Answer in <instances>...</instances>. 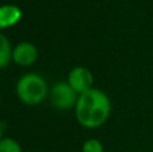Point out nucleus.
<instances>
[{
	"instance_id": "5",
	"label": "nucleus",
	"mask_w": 153,
	"mask_h": 152,
	"mask_svg": "<svg viewBox=\"0 0 153 152\" xmlns=\"http://www.w3.org/2000/svg\"><path fill=\"white\" fill-rule=\"evenodd\" d=\"M38 59V48L31 42H20L12 50V61L20 66H31Z\"/></svg>"
},
{
	"instance_id": "3",
	"label": "nucleus",
	"mask_w": 153,
	"mask_h": 152,
	"mask_svg": "<svg viewBox=\"0 0 153 152\" xmlns=\"http://www.w3.org/2000/svg\"><path fill=\"white\" fill-rule=\"evenodd\" d=\"M50 102L55 109L58 110H69L75 108L79 94L69 85V82H56L53 85L50 93Z\"/></svg>"
},
{
	"instance_id": "4",
	"label": "nucleus",
	"mask_w": 153,
	"mask_h": 152,
	"mask_svg": "<svg viewBox=\"0 0 153 152\" xmlns=\"http://www.w3.org/2000/svg\"><path fill=\"white\" fill-rule=\"evenodd\" d=\"M67 82L78 94L86 93L94 88V77L89 69L83 66H76L70 70L67 75Z\"/></svg>"
},
{
	"instance_id": "11",
	"label": "nucleus",
	"mask_w": 153,
	"mask_h": 152,
	"mask_svg": "<svg viewBox=\"0 0 153 152\" xmlns=\"http://www.w3.org/2000/svg\"><path fill=\"white\" fill-rule=\"evenodd\" d=\"M0 102H1V96H0Z\"/></svg>"
},
{
	"instance_id": "6",
	"label": "nucleus",
	"mask_w": 153,
	"mask_h": 152,
	"mask_svg": "<svg viewBox=\"0 0 153 152\" xmlns=\"http://www.w3.org/2000/svg\"><path fill=\"white\" fill-rule=\"evenodd\" d=\"M23 18V11L15 4L0 5V30H5L18 24Z\"/></svg>"
},
{
	"instance_id": "7",
	"label": "nucleus",
	"mask_w": 153,
	"mask_h": 152,
	"mask_svg": "<svg viewBox=\"0 0 153 152\" xmlns=\"http://www.w3.org/2000/svg\"><path fill=\"white\" fill-rule=\"evenodd\" d=\"M12 50L10 39L0 32V69H4L12 61Z\"/></svg>"
},
{
	"instance_id": "2",
	"label": "nucleus",
	"mask_w": 153,
	"mask_h": 152,
	"mask_svg": "<svg viewBox=\"0 0 153 152\" xmlns=\"http://www.w3.org/2000/svg\"><path fill=\"white\" fill-rule=\"evenodd\" d=\"M48 85L36 73H27L16 82V96L26 105H38L47 97Z\"/></svg>"
},
{
	"instance_id": "10",
	"label": "nucleus",
	"mask_w": 153,
	"mask_h": 152,
	"mask_svg": "<svg viewBox=\"0 0 153 152\" xmlns=\"http://www.w3.org/2000/svg\"><path fill=\"white\" fill-rule=\"evenodd\" d=\"M4 129H5V124L0 120V140L3 139V135H4Z\"/></svg>"
},
{
	"instance_id": "8",
	"label": "nucleus",
	"mask_w": 153,
	"mask_h": 152,
	"mask_svg": "<svg viewBox=\"0 0 153 152\" xmlns=\"http://www.w3.org/2000/svg\"><path fill=\"white\" fill-rule=\"evenodd\" d=\"M0 152H22V145L12 137H3L0 140Z\"/></svg>"
},
{
	"instance_id": "1",
	"label": "nucleus",
	"mask_w": 153,
	"mask_h": 152,
	"mask_svg": "<svg viewBox=\"0 0 153 152\" xmlns=\"http://www.w3.org/2000/svg\"><path fill=\"white\" fill-rule=\"evenodd\" d=\"M111 112L109 96L101 89L93 88L79 94L75 105V117L85 128H98L108 121Z\"/></svg>"
},
{
	"instance_id": "9",
	"label": "nucleus",
	"mask_w": 153,
	"mask_h": 152,
	"mask_svg": "<svg viewBox=\"0 0 153 152\" xmlns=\"http://www.w3.org/2000/svg\"><path fill=\"white\" fill-rule=\"evenodd\" d=\"M82 152H103V144L98 139H87L82 145Z\"/></svg>"
}]
</instances>
